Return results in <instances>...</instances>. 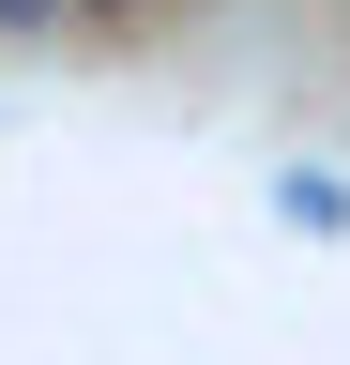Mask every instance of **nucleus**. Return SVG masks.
Segmentation results:
<instances>
[{"instance_id":"obj_1","label":"nucleus","mask_w":350,"mask_h":365,"mask_svg":"<svg viewBox=\"0 0 350 365\" xmlns=\"http://www.w3.org/2000/svg\"><path fill=\"white\" fill-rule=\"evenodd\" d=\"M0 16H16V31H46V16H61V0H0Z\"/></svg>"},{"instance_id":"obj_2","label":"nucleus","mask_w":350,"mask_h":365,"mask_svg":"<svg viewBox=\"0 0 350 365\" xmlns=\"http://www.w3.org/2000/svg\"><path fill=\"white\" fill-rule=\"evenodd\" d=\"M92 16H138V0H92Z\"/></svg>"}]
</instances>
